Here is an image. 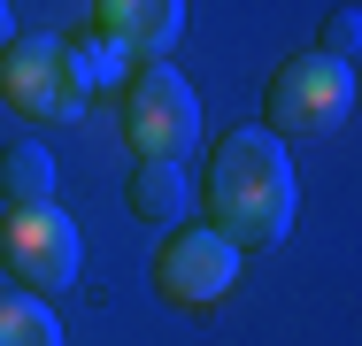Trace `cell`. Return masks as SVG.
Returning <instances> with one entry per match:
<instances>
[{
	"mask_svg": "<svg viewBox=\"0 0 362 346\" xmlns=\"http://www.w3.org/2000/svg\"><path fill=\"white\" fill-rule=\"evenodd\" d=\"M293 208H300V185H293L286 138H270L262 124L223 131L209 162V231L231 239L239 254H262L293 231Z\"/></svg>",
	"mask_w": 362,
	"mask_h": 346,
	"instance_id": "6da1fadb",
	"label": "cell"
},
{
	"mask_svg": "<svg viewBox=\"0 0 362 346\" xmlns=\"http://www.w3.org/2000/svg\"><path fill=\"white\" fill-rule=\"evenodd\" d=\"M116 69V47H77L62 31H16L0 47V100L31 124H77L93 85Z\"/></svg>",
	"mask_w": 362,
	"mask_h": 346,
	"instance_id": "7a4b0ae2",
	"label": "cell"
},
{
	"mask_svg": "<svg viewBox=\"0 0 362 346\" xmlns=\"http://www.w3.org/2000/svg\"><path fill=\"white\" fill-rule=\"evenodd\" d=\"M347 116H355V69L347 62L308 47L270 77V116H262L270 138H332Z\"/></svg>",
	"mask_w": 362,
	"mask_h": 346,
	"instance_id": "3957f363",
	"label": "cell"
},
{
	"mask_svg": "<svg viewBox=\"0 0 362 346\" xmlns=\"http://www.w3.org/2000/svg\"><path fill=\"white\" fill-rule=\"evenodd\" d=\"M124 138L139 162H185L201 146V93L170 62H146L124 93Z\"/></svg>",
	"mask_w": 362,
	"mask_h": 346,
	"instance_id": "277c9868",
	"label": "cell"
},
{
	"mask_svg": "<svg viewBox=\"0 0 362 346\" xmlns=\"http://www.w3.org/2000/svg\"><path fill=\"white\" fill-rule=\"evenodd\" d=\"M0 262L23 292H70L77 270H85V239L62 208H8L0 215Z\"/></svg>",
	"mask_w": 362,
	"mask_h": 346,
	"instance_id": "5b68a950",
	"label": "cell"
},
{
	"mask_svg": "<svg viewBox=\"0 0 362 346\" xmlns=\"http://www.w3.org/2000/svg\"><path fill=\"white\" fill-rule=\"evenodd\" d=\"M154 285H162L170 308H216L223 292L239 285V246L216 239L209 223H185V231L162 239V254H154Z\"/></svg>",
	"mask_w": 362,
	"mask_h": 346,
	"instance_id": "8992f818",
	"label": "cell"
},
{
	"mask_svg": "<svg viewBox=\"0 0 362 346\" xmlns=\"http://www.w3.org/2000/svg\"><path fill=\"white\" fill-rule=\"evenodd\" d=\"M93 16L116 54H146V62H162L185 31V0H93Z\"/></svg>",
	"mask_w": 362,
	"mask_h": 346,
	"instance_id": "52a82bcc",
	"label": "cell"
},
{
	"mask_svg": "<svg viewBox=\"0 0 362 346\" xmlns=\"http://www.w3.org/2000/svg\"><path fill=\"white\" fill-rule=\"evenodd\" d=\"M132 215H139V223H185V215H193L185 162H139V169H132Z\"/></svg>",
	"mask_w": 362,
	"mask_h": 346,
	"instance_id": "ba28073f",
	"label": "cell"
},
{
	"mask_svg": "<svg viewBox=\"0 0 362 346\" xmlns=\"http://www.w3.org/2000/svg\"><path fill=\"white\" fill-rule=\"evenodd\" d=\"M0 201L8 208H54V154L39 138H8L0 146Z\"/></svg>",
	"mask_w": 362,
	"mask_h": 346,
	"instance_id": "9c48e42d",
	"label": "cell"
},
{
	"mask_svg": "<svg viewBox=\"0 0 362 346\" xmlns=\"http://www.w3.org/2000/svg\"><path fill=\"white\" fill-rule=\"evenodd\" d=\"M0 346H62V323L39 292H0Z\"/></svg>",
	"mask_w": 362,
	"mask_h": 346,
	"instance_id": "30bf717a",
	"label": "cell"
},
{
	"mask_svg": "<svg viewBox=\"0 0 362 346\" xmlns=\"http://www.w3.org/2000/svg\"><path fill=\"white\" fill-rule=\"evenodd\" d=\"M316 54H332V62L355 69V54H362V16H355V8H339V16L324 23V47H316Z\"/></svg>",
	"mask_w": 362,
	"mask_h": 346,
	"instance_id": "8fae6325",
	"label": "cell"
},
{
	"mask_svg": "<svg viewBox=\"0 0 362 346\" xmlns=\"http://www.w3.org/2000/svg\"><path fill=\"white\" fill-rule=\"evenodd\" d=\"M8 39H16V16H8V0H0V47H8Z\"/></svg>",
	"mask_w": 362,
	"mask_h": 346,
	"instance_id": "7c38bea8",
	"label": "cell"
}]
</instances>
